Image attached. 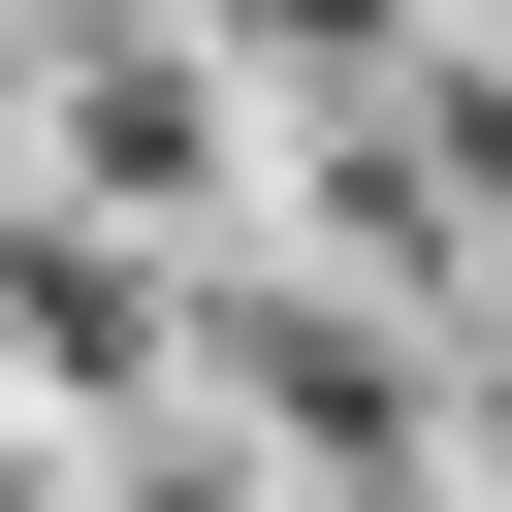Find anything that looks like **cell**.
<instances>
[{"label": "cell", "mask_w": 512, "mask_h": 512, "mask_svg": "<svg viewBox=\"0 0 512 512\" xmlns=\"http://www.w3.org/2000/svg\"><path fill=\"white\" fill-rule=\"evenodd\" d=\"M224 64H256V96H384V64H416V0H224Z\"/></svg>", "instance_id": "6da1fadb"}]
</instances>
